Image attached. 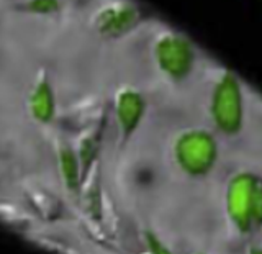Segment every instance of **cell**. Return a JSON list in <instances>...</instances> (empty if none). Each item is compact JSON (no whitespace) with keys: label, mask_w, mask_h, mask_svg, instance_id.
I'll list each match as a JSON object with an SVG mask.
<instances>
[{"label":"cell","mask_w":262,"mask_h":254,"mask_svg":"<svg viewBox=\"0 0 262 254\" xmlns=\"http://www.w3.org/2000/svg\"><path fill=\"white\" fill-rule=\"evenodd\" d=\"M216 146L213 138L205 131H192L180 138L177 144V158L182 167L192 174H202L215 159Z\"/></svg>","instance_id":"cell-2"},{"label":"cell","mask_w":262,"mask_h":254,"mask_svg":"<svg viewBox=\"0 0 262 254\" xmlns=\"http://www.w3.org/2000/svg\"><path fill=\"white\" fill-rule=\"evenodd\" d=\"M252 254H262V251H259V249H254V251H252Z\"/></svg>","instance_id":"cell-9"},{"label":"cell","mask_w":262,"mask_h":254,"mask_svg":"<svg viewBox=\"0 0 262 254\" xmlns=\"http://www.w3.org/2000/svg\"><path fill=\"white\" fill-rule=\"evenodd\" d=\"M211 113L216 125L226 133H234L239 128L243 117L241 90L236 77L231 74H226L216 86L211 102Z\"/></svg>","instance_id":"cell-1"},{"label":"cell","mask_w":262,"mask_h":254,"mask_svg":"<svg viewBox=\"0 0 262 254\" xmlns=\"http://www.w3.org/2000/svg\"><path fill=\"white\" fill-rule=\"evenodd\" d=\"M256 179L249 174H241L231 180L228 188V211L241 229H248L252 217V202L256 194Z\"/></svg>","instance_id":"cell-3"},{"label":"cell","mask_w":262,"mask_h":254,"mask_svg":"<svg viewBox=\"0 0 262 254\" xmlns=\"http://www.w3.org/2000/svg\"><path fill=\"white\" fill-rule=\"evenodd\" d=\"M143 113V102L139 95L135 92H125L118 98V118L121 126L126 131L133 130L136 123L141 118Z\"/></svg>","instance_id":"cell-5"},{"label":"cell","mask_w":262,"mask_h":254,"mask_svg":"<svg viewBox=\"0 0 262 254\" xmlns=\"http://www.w3.org/2000/svg\"><path fill=\"white\" fill-rule=\"evenodd\" d=\"M31 110L35 113V117L39 120H48L53 115V97L51 90H49L48 84L41 82L33 92L31 97Z\"/></svg>","instance_id":"cell-6"},{"label":"cell","mask_w":262,"mask_h":254,"mask_svg":"<svg viewBox=\"0 0 262 254\" xmlns=\"http://www.w3.org/2000/svg\"><path fill=\"white\" fill-rule=\"evenodd\" d=\"M251 217H252V220H256V221H260L262 220V187H257L256 188V194H254Z\"/></svg>","instance_id":"cell-7"},{"label":"cell","mask_w":262,"mask_h":254,"mask_svg":"<svg viewBox=\"0 0 262 254\" xmlns=\"http://www.w3.org/2000/svg\"><path fill=\"white\" fill-rule=\"evenodd\" d=\"M161 68L174 77H180L188 71L192 62V51L184 39L177 36L162 38L156 48Z\"/></svg>","instance_id":"cell-4"},{"label":"cell","mask_w":262,"mask_h":254,"mask_svg":"<svg viewBox=\"0 0 262 254\" xmlns=\"http://www.w3.org/2000/svg\"><path fill=\"white\" fill-rule=\"evenodd\" d=\"M156 252H158V254H169L167 251H164L162 248H159V246H158V248H156Z\"/></svg>","instance_id":"cell-8"}]
</instances>
